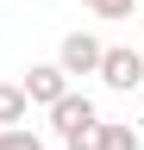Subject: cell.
Masks as SVG:
<instances>
[{"instance_id": "cell-1", "label": "cell", "mask_w": 144, "mask_h": 150, "mask_svg": "<svg viewBox=\"0 0 144 150\" xmlns=\"http://www.w3.org/2000/svg\"><path fill=\"white\" fill-rule=\"evenodd\" d=\"M94 75H100L113 94H138V88H144V50H132V44H106Z\"/></svg>"}, {"instance_id": "cell-2", "label": "cell", "mask_w": 144, "mask_h": 150, "mask_svg": "<svg viewBox=\"0 0 144 150\" xmlns=\"http://www.w3.org/2000/svg\"><path fill=\"white\" fill-rule=\"evenodd\" d=\"M88 125H100V106L88 100V94H75L69 88L57 106H50V131H57V138H75V131H88Z\"/></svg>"}, {"instance_id": "cell-3", "label": "cell", "mask_w": 144, "mask_h": 150, "mask_svg": "<svg viewBox=\"0 0 144 150\" xmlns=\"http://www.w3.org/2000/svg\"><path fill=\"white\" fill-rule=\"evenodd\" d=\"M100 50H106V44H100L94 31H69L63 44H57V69H63V75H94V69H100Z\"/></svg>"}, {"instance_id": "cell-4", "label": "cell", "mask_w": 144, "mask_h": 150, "mask_svg": "<svg viewBox=\"0 0 144 150\" xmlns=\"http://www.w3.org/2000/svg\"><path fill=\"white\" fill-rule=\"evenodd\" d=\"M19 88H25V100H31V106H57L63 94H69V75H63L57 63H31Z\"/></svg>"}, {"instance_id": "cell-5", "label": "cell", "mask_w": 144, "mask_h": 150, "mask_svg": "<svg viewBox=\"0 0 144 150\" xmlns=\"http://www.w3.org/2000/svg\"><path fill=\"white\" fill-rule=\"evenodd\" d=\"M25 112H31L25 88L19 81H0V125H25Z\"/></svg>"}, {"instance_id": "cell-6", "label": "cell", "mask_w": 144, "mask_h": 150, "mask_svg": "<svg viewBox=\"0 0 144 150\" xmlns=\"http://www.w3.org/2000/svg\"><path fill=\"white\" fill-rule=\"evenodd\" d=\"M94 138H100V150H138V131H132V125H119V119H100V125H94Z\"/></svg>"}, {"instance_id": "cell-7", "label": "cell", "mask_w": 144, "mask_h": 150, "mask_svg": "<svg viewBox=\"0 0 144 150\" xmlns=\"http://www.w3.org/2000/svg\"><path fill=\"white\" fill-rule=\"evenodd\" d=\"M0 150H44V138L25 125H0Z\"/></svg>"}, {"instance_id": "cell-8", "label": "cell", "mask_w": 144, "mask_h": 150, "mask_svg": "<svg viewBox=\"0 0 144 150\" xmlns=\"http://www.w3.org/2000/svg\"><path fill=\"white\" fill-rule=\"evenodd\" d=\"M82 6L94 13V19H106V25H113V19H132V6H138V0H82Z\"/></svg>"}, {"instance_id": "cell-9", "label": "cell", "mask_w": 144, "mask_h": 150, "mask_svg": "<svg viewBox=\"0 0 144 150\" xmlns=\"http://www.w3.org/2000/svg\"><path fill=\"white\" fill-rule=\"evenodd\" d=\"M63 150H100V138H94V125H88V131H75V138H63Z\"/></svg>"}, {"instance_id": "cell-10", "label": "cell", "mask_w": 144, "mask_h": 150, "mask_svg": "<svg viewBox=\"0 0 144 150\" xmlns=\"http://www.w3.org/2000/svg\"><path fill=\"white\" fill-rule=\"evenodd\" d=\"M138 100H144V88H138Z\"/></svg>"}]
</instances>
